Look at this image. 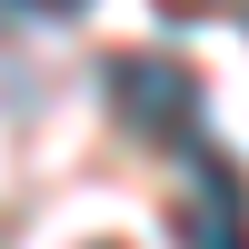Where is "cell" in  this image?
<instances>
[{
	"instance_id": "obj_4",
	"label": "cell",
	"mask_w": 249,
	"mask_h": 249,
	"mask_svg": "<svg viewBox=\"0 0 249 249\" xmlns=\"http://www.w3.org/2000/svg\"><path fill=\"white\" fill-rule=\"evenodd\" d=\"M20 10H90V0H20Z\"/></svg>"
},
{
	"instance_id": "obj_2",
	"label": "cell",
	"mask_w": 249,
	"mask_h": 249,
	"mask_svg": "<svg viewBox=\"0 0 249 249\" xmlns=\"http://www.w3.org/2000/svg\"><path fill=\"white\" fill-rule=\"evenodd\" d=\"M170 230H179V249H249V199H239V170H230V160L190 150V190H179Z\"/></svg>"
},
{
	"instance_id": "obj_3",
	"label": "cell",
	"mask_w": 249,
	"mask_h": 249,
	"mask_svg": "<svg viewBox=\"0 0 249 249\" xmlns=\"http://www.w3.org/2000/svg\"><path fill=\"white\" fill-rule=\"evenodd\" d=\"M170 20H210V10H239V0H160Z\"/></svg>"
},
{
	"instance_id": "obj_1",
	"label": "cell",
	"mask_w": 249,
	"mask_h": 249,
	"mask_svg": "<svg viewBox=\"0 0 249 249\" xmlns=\"http://www.w3.org/2000/svg\"><path fill=\"white\" fill-rule=\"evenodd\" d=\"M110 110L150 150H199V70L170 50H120L110 60Z\"/></svg>"
}]
</instances>
